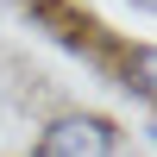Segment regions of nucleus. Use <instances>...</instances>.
<instances>
[{
  "mask_svg": "<svg viewBox=\"0 0 157 157\" xmlns=\"http://www.w3.org/2000/svg\"><path fill=\"white\" fill-rule=\"evenodd\" d=\"M126 145V126L101 107H63L38 126L32 157H120Z\"/></svg>",
  "mask_w": 157,
  "mask_h": 157,
  "instance_id": "f257e3e1",
  "label": "nucleus"
},
{
  "mask_svg": "<svg viewBox=\"0 0 157 157\" xmlns=\"http://www.w3.org/2000/svg\"><path fill=\"white\" fill-rule=\"evenodd\" d=\"M113 82H120L132 101H151L157 94V50L151 44H120L113 50Z\"/></svg>",
  "mask_w": 157,
  "mask_h": 157,
  "instance_id": "f03ea898",
  "label": "nucleus"
},
{
  "mask_svg": "<svg viewBox=\"0 0 157 157\" xmlns=\"http://www.w3.org/2000/svg\"><path fill=\"white\" fill-rule=\"evenodd\" d=\"M132 6H138V13H151V6H157V0H132Z\"/></svg>",
  "mask_w": 157,
  "mask_h": 157,
  "instance_id": "7ed1b4c3",
  "label": "nucleus"
},
{
  "mask_svg": "<svg viewBox=\"0 0 157 157\" xmlns=\"http://www.w3.org/2000/svg\"><path fill=\"white\" fill-rule=\"evenodd\" d=\"M13 6H38V0H13Z\"/></svg>",
  "mask_w": 157,
  "mask_h": 157,
  "instance_id": "20e7f679",
  "label": "nucleus"
}]
</instances>
